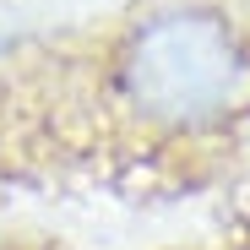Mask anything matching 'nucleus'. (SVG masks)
Segmentation results:
<instances>
[{
	"label": "nucleus",
	"mask_w": 250,
	"mask_h": 250,
	"mask_svg": "<svg viewBox=\"0 0 250 250\" xmlns=\"http://www.w3.org/2000/svg\"><path fill=\"white\" fill-rule=\"evenodd\" d=\"M93 104L142 147H201L250 120V22L229 0H152L87 60Z\"/></svg>",
	"instance_id": "nucleus-1"
}]
</instances>
